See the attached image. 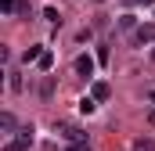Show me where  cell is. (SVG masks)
<instances>
[{"instance_id": "obj_1", "label": "cell", "mask_w": 155, "mask_h": 151, "mask_svg": "<svg viewBox=\"0 0 155 151\" xmlns=\"http://www.w3.org/2000/svg\"><path fill=\"white\" fill-rule=\"evenodd\" d=\"M29 144H33V126L18 130V137H15V140H7V144H4V151H25Z\"/></svg>"}, {"instance_id": "obj_2", "label": "cell", "mask_w": 155, "mask_h": 151, "mask_svg": "<svg viewBox=\"0 0 155 151\" xmlns=\"http://www.w3.org/2000/svg\"><path fill=\"white\" fill-rule=\"evenodd\" d=\"M61 137H65L69 144H87V133H83L79 126H61Z\"/></svg>"}, {"instance_id": "obj_3", "label": "cell", "mask_w": 155, "mask_h": 151, "mask_svg": "<svg viewBox=\"0 0 155 151\" xmlns=\"http://www.w3.org/2000/svg\"><path fill=\"white\" fill-rule=\"evenodd\" d=\"M134 43H137V47H144V43H155V25H141V29L134 33Z\"/></svg>"}, {"instance_id": "obj_4", "label": "cell", "mask_w": 155, "mask_h": 151, "mask_svg": "<svg viewBox=\"0 0 155 151\" xmlns=\"http://www.w3.org/2000/svg\"><path fill=\"white\" fill-rule=\"evenodd\" d=\"M76 72L79 76H94V58L90 54H79L76 58Z\"/></svg>"}, {"instance_id": "obj_5", "label": "cell", "mask_w": 155, "mask_h": 151, "mask_svg": "<svg viewBox=\"0 0 155 151\" xmlns=\"http://www.w3.org/2000/svg\"><path fill=\"white\" fill-rule=\"evenodd\" d=\"M90 97H94V101H108V97H112V86H108V83H94V86H90Z\"/></svg>"}, {"instance_id": "obj_6", "label": "cell", "mask_w": 155, "mask_h": 151, "mask_svg": "<svg viewBox=\"0 0 155 151\" xmlns=\"http://www.w3.org/2000/svg\"><path fill=\"white\" fill-rule=\"evenodd\" d=\"M43 54H47V50H43V47L36 43V47H29V50L22 54V61H25V65H33V61H36V65H40V58H43Z\"/></svg>"}, {"instance_id": "obj_7", "label": "cell", "mask_w": 155, "mask_h": 151, "mask_svg": "<svg viewBox=\"0 0 155 151\" xmlns=\"http://www.w3.org/2000/svg\"><path fill=\"white\" fill-rule=\"evenodd\" d=\"M134 151H155V140L152 137H137L134 140Z\"/></svg>"}, {"instance_id": "obj_8", "label": "cell", "mask_w": 155, "mask_h": 151, "mask_svg": "<svg viewBox=\"0 0 155 151\" xmlns=\"http://www.w3.org/2000/svg\"><path fill=\"white\" fill-rule=\"evenodd\" d=\"M94 108H97L94 97H83V101H79V112H83V115H94Z\"/></svg>"}, {"instance_id": "obj_9", "label": "cell", "mask_w": 155, "mask_h": 151, "mask_svg": "<svg viewBox=\"0 0 155 151\" xmlns=\"http://www.w3.org/2000/svg\"><path fill=\"white\" fill-rule=\"evenodd\" d=\"M43 18H47V22H51V25H61V14H58V11H54V7H43Z\"/></svg>"}, {"instance_id": "obj_10", "label": "cell", "mask_w": 155, "mask_h": 151, "mask_svg": "<svg viewBox=\"0 0 155 151\" xmlns=\"http://www.w3.org/2000/svg\"><path fill=\"white\" fill-rule=\"evenodd\" d=\"M119 29H126V33L137 29V18H134V14H123V18H119Z\"/></svg>"}, {"instance_id": "obj_11", "label": "cell", "mask_w": 155, "mask_h": 151, "mask_svg": "<svg viewBox=\"0 0 155 151\" xmlns=\"http://www.w3.org/2000/svg\"><path fill=\"white\" fill-rule=\"evenodd\" d=\"M40 69H43V72H51V69H54V54H51V50L40 58Z\"/></svg>"}, {"instance_id": "obj_12", "label": "cell", "mask_w": 155, "mask_h": 151, "mask_svg": "<svg viewBox=\"0 0 155 151\" xmlns=\"http://www.w3.org/2000/svg\"><path fill=\"white\" fill-rule=\"evenodd\" d=\"M0 126H4V130H15V115L4 112V115H0Z\"/></svg>"}, {"instance_id": "obj_13", "label": "cell", "mask_w": 155, "mask_h": 151, "mask_svg": "<svg viewBox=\"0 0 155 151\" xmlns=\"http://www.w3.org/2000/svg\"><path fill=\"white\" fill-rule=\"evenodd\" d=\"M15 7H18V4H15V0H0V11H4V14H11V11H15Z\"/></svg>"}, {"instance_id": "obj_14", "label": "cell", "mask_w": 155, "mask_h": 151, "mask_svg": "<svg viewBox=\"0 0 155 151\" xmlns=\"http://www.w3.org/2000/svg\"><path fill=\"white\" fill-rule=\"evenodd\" d=\"M65 151H90V148H87V144H69Z\"/></svg>"}, {"instance_id": "obj_15", "label": "cell", "mask_w": 155, "mask_h": 151, "mask_svg": "<svg viewBox=\"0 0 155 151\" xmlns=\"http://www.w3.org/2000/svg\"><path fill=\"white\" fill-rule=\"evenodd\" d=\"M130 4H144V7H155V0H130Z\"/></svg>"}, {"instance_id": "obj_16", "label": "cell", "mask_w": 155, "mask_h": 151, "mask_svg": "<svg viewBox=\"0 0 155 151\" xmlns=\"http://www.w3.org/2000/svg\"><path fill=\"white\" fill-rule=\"evenodd\" d=\"M148 101H152V104H155V90H148Z\"/></svg>"}, {"instance_id": "obj_17", "label": "cell", "mask_w": 155, "mask_h": 151, "mask_svg": "<svg viewBox=\"0 0 155 151\" xmlns=\"http://www.w3.org/2000/svg\"><path fill=\"white\" fill-rule=\"evenodd\" d=\"M152 61H155V47H152Z\"/></svg>"}, {"instance_id": "obj_18", "label": "cell", "mask_w": 155, "mask_h": 151, "mask_svg": "<svg viewBox=\"0 0 155 151\" xmlns=\"http://www.w3.org/2000/svg\"><path fill=\"white\" fill-rule=\"evenodd\" d=\"M152 14H155V7H152Z\"/></svg>"}]
</instances>
